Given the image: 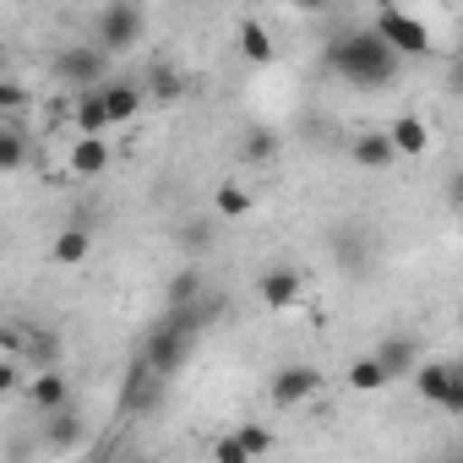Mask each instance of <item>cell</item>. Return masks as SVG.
<instances>
[{
	"instance_id": "6da1fadb",
	"label": "cell",
	"mask_w": 463,
	"mask_h": 463,
	"mask_svg": "<svg viewBox=\"0 0 463 463\" xmlns=\"http://www.w3.org/2000/svg\"><path fill=\"white\" fill-rule=\"evenodd\" d=\"M322 66H327L338 82H349V88H360V93H376V88H392V82H398L403 55H392V50L376 39V28H349V33H338V39L327 44Z\"/></svg>"
},
{
	"instance_id": "7a4b0ae2",
	"label": "cell",
	"mask_w": 463,
	"mask_h": 463,
	"mask_svg": "<svg viewBox=\"0 0 463 463\" xmlns=\"http://www.w3.org/2000/svg\"><path fill=\"white\" fill-rule=\"evenodd\" d=\"M142 6L137 0H109V6H99V17H93V44L104 50V55H126V50H137L142 44Z\"/></svg>"
},
{
	"instance_id": "3957f363",
	"label": "cell",
	"mask_w": 463,
	"mask_h": 463,
	"mask_svg": "<svg viewBox=\"0 0 463 463\" xmlns=\"http://www.w3.org/2000/svg\"><path fill=\"white\" fill-rule=\"evenodd\" d=\"M414 387L425 403H436L441 414H463V365L452 360H414Z\"/></svg>"
},
{
	"instance_id": "277c9868",
	"label": "cell",
	"mask_w": 463,
	"mask_h": 463,
	"mask_svg": "<svg viewBox=\"0 0 463 463\" xmlns=\"http://www.w3.org/2000/svg\"><path fill=\"white\" fill-rule=\"evenodd\" d=\"M371 28H376V39H382L392 55H414V61L430 55V28H425L420 17L398 12L392 0H382V6H376V23H371Z\"/></svg>"
},
{
	"instance_id": "5b68a950",
	"label": "cell",
	"mask_w": 463,
	"mask_h": 463,
	"mask_svg": "<svg viewBox=\"0 0 463 463\" xmlns=\"http://www.w3.org/2000/svg\"><path fill=\"white\" fill-rule=\"evenodd\" d=\"M191 344H196V333H185L180 322L158 317V322H153V333H147V344H142V360H147L158 376H175V371L191 360Z\"/></svg>"
},
{
	"instance_id": "8992f818",
	"label": "cell",
	"mask_w": 463,
	"mask_h": 463,
	"mask_svg": "<svg viewBox=\"0 0 463 463\" xmlns=\"http://www.w3.org/2000/svg\"><path fill=\"white\" fill-rule=\"evenodd\" d=\"M164 387H169V376H158L142 354L131 360V371H126V382H120V414H158V403H164Z\"/></svg>"
},
{
	"instance_id": "52a82bcc",
	"label": "cell",
	"mask_w": 463,
	"mask_h": 463,
	"mask_svg": "<svg viewBox=\"0 0 463 463\" xmlns=\"http://www.w3.org/2000/svg\"><path fill=\"white\" fill-rule=\"evenodd\" d=\"M50 71H55V82H66V88H99L104 71H109V55H104L99 44H71V50H61V55L50 61Z\"/></svg>"
},
{
	"instance_id": "ba28073f",
	"label": "cell",
	"mask_w": 463,
	"mask_h": 463,
	"mask_svg": "<svg viewBox=\"0 0 463 463\" xmlns=\"http://www.w3.org/2000/svg\"><path fill=\"white\" fill-rule=\"evenodd\" d=\"M327 241H333V262H338L344 273H354V279L376 262V235H371L365 223H338Z\"/></svg>"
},
{
	"instance_id": "9c48e42d",
	"label": "cell",
	"mask_w": 463,
	"mask_h": 463,
	"mask_svg": "<svg viewBox=\"0 0 463 463\" xmlns=\"http://www.w3.org/2000/svg\"><path fill=\"white\" fill-rule=\"evenodd\" d=\"M273 403L279 409H300V403H311L317 392H322V371L317 365H306V360H295V365H284V371H273Z\"/></svg>"
},
{
	"instance_id": "30bf717a",
	"label": "cell",
	"mask_w": 463,
	"mask_h": 463,
	"mask_svg": "<svg viewBox=\"0 0 463 463\" xmlns=\"http://www.w3.org/2000/svg\"><path fill=\"white\" fill-rule=\"evenodd\" d=\"M223 311H229V300H223V295H218V289L207 284V289H202L196 300H180V306H169L164 317H169V322H180L185 333H207V327H213V322H218Z\"/></svg>"
},
{
	"instance_id": "8fae6325",
	"label": "cell",
	"mask_w": 463,
	"mask_h": 463,
	"mask_svg": "<svg viewBox=\"0 0 463 463\" xmlns=\"http://www.w3.org/2000/svg\"><path fill=\"white\" fill-rule=\"evenodd\" d=\"M82 441H88V420H82L71 403H61V409L44 414V447H50V452H77Z\"/></svg>"
},
{
	"instance_id": "7c38bea8",
	"label": "cell",
	"mask_w": 463,
	"mask_h": 463,
	"mask_svg": "<svg viewBox=\"0 0 463 463\" xmlns=\"http://www.w3.org/2000/svg\"><path fill=\"white\" fill-rule=\"evenodd\" d=\"M300 289H306V279H300L295 268H268V273L257 279V295H262L268 311H289V306L300 300Z\"/></svg>"
},
{
	"instance_id": "4fadbf2b",
	"label": "cell",
	"mask_w": 463,
	"mask_h": 463,
	"mask_svg": "<svg viewBox=\"0 0 463 463\" xmlns=\"http://www.w3.org/2000/svg\"><path fill=\"white\" fill-rule=\"evenodd\" d=\"M371 354H376V365L387 371V382H398V376H409V371H414V360H420V344H414L409 333H387V338H382Z\"/></svg>"
},
{
	"instance_id": "5bb4252c",
	"label": "cell",
	"mask_w": 463,
	"mask_h": 463,
	"mask_svg": "<svg viewBox=\"0 0 463 463\" xmlns=\"http://www.w3.org/2000/svg\"><path fill=\"white\" fill-rule=\"evenodd\" d=\"M28 403H33L39 414H50V409H61V403H71V376H66V371H55V365L33 371V382H28Z\"/></svg>"
},
{
	"instance_id": "9a60e30c",
	"label": "cell",
	"mask_w": 463,
	"mask_h": 463,
	"mask_svg": "<svg viewBox=\"0 0 463 463\" xmlns=\"http://www.w3.org/2000/svg\"><path fill=\"white\" fill-rule=\"evenodd\" d=\"M387 142H392L398 158H425V153H430V126H425L420 115H398V120L387 126Z\"/></svg>"
},
{
	"instance_id": "2e32d148",
	"label": "cell",
	"mask_w": 463,
	"mask_h": 463,
	"mask_svg": "<svg viewBox=\"0 0 463 463\" xmlns=\"http://www.w3.org/2000/svg\"><path fill=\"white\" fill-rule=\"evenodd\" d=\"M241 158H246L251 169H273V164L284 158V137L268 131V126H251V131L241 137Z\"/></svg>"
},
{
	"instance_id": "e0dca14e",
	"label": "cell",
	"mask_w": 463,
	"mask_h": 463,
	"mask_svg": "<svg viewBox=\"0 0 463 463\" xmlns=\"http://www.w3.org/2000/svg\"><path fill=\"white\" fill-rule=\"evenodd\" d=\"M99 88H104V115H109V126L142 115V88H137V82H99Z\"/></svg>"
},
{
	"instance_id": "ac0fdd59",
	"label": "cell",
	"mask_w": 463,
	"mask_h": 463,
	"mask_svg": "<svg viewBox=\"0 0 463 463\" xmlns=\"http://www.w3.org/2000/svg\"><path fill=\"white\" fill-rule=\"evenodd\" d=\"M71 126H77V137H104V131H109L104 88H82V99H77V109H71Z\"/></svg>"
},
{
	"instance_id": "d6986e66",
	"label": "cell",
	"mask_w": 463,
	"mask_h": 463,
	"mask_svg": "<svg viewBox=\"0 0 463 463\" xmlns=\"http://www.w3.org/2000/svg\"><path fill=\"white\" fill-rule=\"evenodd\" d=\"M109 142L104 137H77L71 142V175H82V180H93V175H104L109 169Z\"/></svg>"
},
{
	"instance_id": "ffe728a7",
	"label": "cell",
	"mask_w": 463,
	"mask_h": 463,
	"mask_svg": "<svg viewBox=\"0 0 463 463\" xmlns=\"http://www.w3.org/2000/svg\"><path fill=\"white\" fill-rule=\"evenodd\" d=\"M349 158H354L360 169H387V164H398V153H392V142H387V131H365V137H354V147H349Z\"/></svg>"
},
{
	"instance_id": "44dd1931",
	"label": "cell",
	"mask_w": 463,
	"mask_h": 463,
	"mask_svg": "<svg viewBox=\"0 0 463 463\" xmlns=\"http://www.w3.org/2000/svg\"><path fill=\"white\" fill-rule=\"evenodd\" d=\"M88 251H93V235L82 223H66L61 235H55V246H50V257L61 262V268H77V262H88Z\"/></svg>"
},
{
	"instance_id": "7402d4cb",
	"label": "cell",
	"mask_w": 463,
	"mask_h": 463,
	"mask_svg": "<svg viewBox=\"0 0 463 463\" xmlns=\"http://www.w3.org/2000/svg\"><path fill=\"white\" fill-rule=\"evenodd\" d=\"M175 246H180L185 257H207V251L218 246V229H213V218H185V223L175 229Z\"/></svg>"
},
{
	"instance_id": "603a6c76",
	"label": "cell",
	"mask_w": 463,
	"mask_h": 463,
	"mask_svg": "<svg viewBox=\"0 0 463 463\" xmlns=\"http://www.w3.org/2000/svg\"><path fill=\"white\" fill-rule=\"evenodd\" d=\"M142 99H158V104H180L185 99V77L175 71V66H147V88H142Z\"/></svg>"
},
{
	"instance_id": "cb8c5ba5",
	"label": "cell",
	"mask_w": 463,
	"mask_h": 463,
	"mask_svg": "<svg viewBox=\"0 0 463 463\" xmlns=\"http://www.w3.org/2000/svg\"><path fill=\"white\" fill-rule=\"evenodd\" d=\"M23 333H28V338L17 344V354H23L28 365H39V371H44V365H55V354H61V338H55L50 327H23Z\"/></svg>"
},
{
	"instance_id": "d4e9b609",
	"label": "cell",
	"mask_w": 463,
	"mask_h": 463,
	"mask_svg": "<svg viewBox=\"0 0 463 463\" xmlns=\"http://www.w3.org/2000/svg\"><path fill=\"white\" fill-rule=\"evenodd\" d=\"M28 164V131L23 126H0V175H12Z\"/></svg>"
},
{
	"instance_id": "484cf974",
	"label": "cell",
	"mask_w": 463,
	"mask_h": 463,
	"mask_svg": "<svg viewBox=\"0 0 463 463\" xmlns=\"http://www.w3.org/2000/svg\"><path fill=\"white\" fill-rule=\"evenodd\" d=\"M213 213H218V218H246V213H251V191L235 185V180H223V185L213 191Z\"/></svg>"
},
{
	"instance_id": "4316f807",
	"label": "cell",
	"mask_w": 463,
	"mask_h": 463,
	"mask_svg": "<svg viewBox=\"0 0 463 463\" xmlns=\"http://www.w3.org/2000/svg\"><path fill=\"white\" fill-rule=\"evenodd\" d=\"M241 55H246L251 66H268V61H273V33H268L262 23H241Z\"/></svg>"
},
{
	"instance_id": "83f0119b",
	"label": "cell",
	"mask_w": 463,
	"mask_h": 463,
	"mask_svg": "<svg viewBox=\"0 0 463 463\" xmlns=\"http://www.w3.org/2000/svg\"><path fill=\"white\" fill-rule=\"evenodd\" d=\"M207 289V279H202V268H180L175 279H169V289H164V306H180V300H196Z\"/></svg>"
},
{
	"instance_id": "f1b7e54d",
	"label": "cell",
	"mask_w": 463,
	"mask_h": 463,
	"mask_svg": "<svg viewBox=\"0 0 463 463\" xmlns=\"http://www.w3.org/2000/svg\"><path fill=\"white\" fill-rule=\"evenodd\" d=\"M349 387H354V392H382V387H387V371L376 365V354H360V360L349 365Z\"/></svg>"
},
{
	"instance_id": "f546056e",
	"label": "cell",
	"mask_w": 463,
	"mask_h": 463,
	"mask_svg": "<svg viewBox=\"0 0 463 463\" xmlns=\"http://www.w3.org/2000/svg\"><path fill=\"white\" fill-rule=\"evenodd\" d=\"M235 441L246 447V458H262V452H273V430H262V425H241V430H235Z\"/></svg>"
},
{
	"instance_id": "4dcf8cb0",
	"label": "cell",
	"mask_w": 463,
	"mask_h": 463,
	"mask_svg": "<svg viewBox=\"0 0 463 463\" xmlns=\"http://www.w3.org/2000/svg\"><path fill=\"white\" fill-rule=\"evenodd\" d=\"M17 109H28V88L12 82V77H0V115H17Z\"/></svg>"
},
{
	"instance_id": "1f68e13d",
	"label": "cell",
	"mask_w": 463,
	"mask_h": 463,
	"mask_svg": "<svg viewBox=\"0 0 463 463\" xmlns=\"http://www.w3.org/2000/svg\"><path fill=\"white\" fill-rule=\"evenodd\" d=\"M23 387V360L17 354H0V398Z\"/></svg>"
},
{
	"instance_id": "d6a6232c",
	"label": "cell",
	"mask_w": 463,
	"mask_h": 463,
	"mask_svg": "<svg viewBox=\"0 0 463 463\" xmlns=\"http://www.w3.org/2000/svg\"><path fill=\"white\" fill-rule=\"evenodd\" d=\"M213 458H218V463H246V447H241L235 436H218V441H213Z\"/></svg>"
},
{
	"instance_id": "836d02e7",
	"label": "cell",
	"mask_w": 463,
	"mask_h": 463,
	"mask_svg": "<svg viewBox=\"0 0 463 463\" xmlns=\"http://www.w3.org/2000/svg\"><path fill=\"white\" fill-rule=\"evenodd\" d=\"M289 6H300V12H311V17H317V12H327V6H333V0H289Z\"/></svg>"
}]
</instances>
